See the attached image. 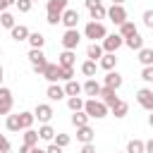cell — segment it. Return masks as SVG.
Instances as JSON below:
<instances>
[{
    "label": "cell",
    "instance_id": "d4e9b609",
    "mask_svg": "<svg viewBox=\"0 0 153 153\" xmlns=\"http://www.w3.org/2000/svg\"><path fill=\"white\" fill-rule=\"evenodd\" d=\"M96 69H98V62H96V60H86V62L81 65V74L88 76V79L96 76Z\"/></svg>",
    "mask_w": 153,
    "mask_h": 153
},
{
    "label": "cell",
    "instance_id": "9c48e42d",
    "mask_svg": "<svg viewBox=\"0 0 153 153\" xmlns=\"http://www.w3.org/2000/svg\"><path fill=\"white\" fill-rule=\"evenodd\" d=\"M12 112V91L7 86H0V115Z\"/></svg>",
    "mask_w": 153,
    "mask_h": 153
},
{
    "label": "cell",
    "instance_id": "277c9868",
    "mask_svg": "<svg viewBox=\"0 0 153 153\" xmlns=\"http://www.w3.org/2000/svg\"><path fill=\"white\" fill-rule=\"evenodd\" d=\"M100 45H103V53H117V50L124 45V38H122L120 33H108V36L100 41Z\"/></svg>",
    "mask_w": 153,
    "mask_h": 153
},
{
    "label": "cell",
    "instance_id": "7dc6e473",
    "mask_svg": "<svg viewBox=\"0 0 153 153\" xmlns=\"http://www.w3.org/2000/svg\"><path fill=\"white\" fill-rule=\"evenodd\" d=\"M81 153H96V148H93V143H84V148H81Z\"/></svg>",
    "mask_w": 153,
    "mask_h": 153
},
{
    "label": "cell",
    "instance_id": "9a60e30c",
    "mask_svg": "<svg viewBox=\"0 0 153 153\" xmlns=\"http://www.w3.org/2000/svg\"><path fill=\"white\" fill-rule=\"evenodd\" d=\"M41 76H43V79H48L50 84H55V81L60 79V65H55V62H48Z\"/></svg>",
    "mask_w": 153,
    "mask_h": 153
},
{
    "label": "cell",
    "instance_id": "4dcf8cb0",
    "mask_svg": "<svg viewBox=\"0 0 153 153\" xmlns=\"http://www.w3.org/2000/svg\"><path fill=\"white\" fill-rule=\"evenodd\" d=\"M88 120H91V117H88L84 110H76V112L72 115V124H74V127H84V124H88Z\"/></svg>",
    "mask_w": 153,
    "mask_h": 153
},
{
    "label": "cell",
    "instance_id": "7bdbcfd3",
    "mask_svg": "<svg viewBox=\"0 0 153 153\" xmlns=\"http://www.w3.org/2000/svg\"><path fill=\"white\" fill-rule=\"evenodd\" d=\"M143 24H146L148 29H153V10H146V12H143Z\"/></svg>",
    "mask_w": 153,
    "mask_h": 153
},
{
    "label": "cell",
    "instance_id": "db71d44e",
    "mask_svg": "<svg viewBox=\"0 0 153 153\" xmlns=\"http://www.w3.org/2000/svg\"><path fill=\"white\" fill-rule=\"evenodd\" d=\"M2 74H5V69H2V65H0V86H2Z\"/></svg>",
    "mask_w": 153,
    "mask_h": 153
},
{
    "label": "cell",
    "instance_id": "7c38bea8",
    "mask_svg": "<svg viewBox=\"0 0 153 153\" xmlns=\"http://www.w3.org/2000/svg\"><path fill=\"white\" fill-rule=\"evenodd\" d=\"M62 24H65V29H76V24H79V12L76 10H65L62 12V19H60Z\"/></svg>",
    "mask_w": 153,
    "mask_h": 153
},
{
    "label": "cell",
    "instance_id": "f907efd6",
    "mask_svg": "<svg viewBox=\"0 0 153 153\" xmlns=\"http://www.w3.org/2000/svg\"><path fill=\"white\" fill-rule=\"evenodd\" d=\"M100 0H86V7H93V5H98Z\"/></svg>",
    "mask_w": 153,
    "mask_h": 153
},
{
    "label": "cell",
    "instance_id": "6f0895ef",
    "mask_svg": "<svg viewBox=\"0 0 153 153\" xmlns=\"http://www.w3.org/2000/svg\"><path fill=\"white\" fill-rule=\"evenodd\" d=\"M7 153H12V151H7Z\"/></svg>",
    "mask_w": 153,
    "mask_h": 153
},
{
    "label": "cell",
    "instance_id": "ab89813d",
    "mask_svg": "<svg viewBox=\"0 0 153 153\" xmlns=\"http://www.w3.org/2000/svg\"><path fill=\"white\" fill-rule=\"evenodd\" d=\"M14 5H17V10H19V12H31V7H33V0H17Z\"/></svg>",
    "mask_w": 153,
    "mask_h": 153
},
{
    "label": "cell",
    "instance_id": "c3c4849f",
    "mask_svg": "<svg viewBox=\"0 0 153 153\" xmlns=\"http://www.w3.org/2000/svg\"><path fill=\"white\" fill-rule=\"evenodd\" d=\"M31 148H33V146H26V143H22V146H19V153H31Z\"/></svg>",
    "mask_w": 153,
    "mask_h": 153
},
{
    "label": "cell",
    "instance_id": "ac0fdd59",
    "mask_svg": "<svg viewBox=\"0 0 153 153\" xmlns=\"http://www.w3.org/2000/svg\"><path fill=\"white\" fill-rule=\"evenodd\" d=\"M45 96H48L50 100H62V98H65V86L48 84V88H45Z\"/></svg>",
    "mask_w": 153,
    "mask_h": 153
},
{
    "label": "cell",
    "instance_id": "8992f818",
    "mask_svg": "<svg viewBox=\"0 0 153 153\" xmlns=\"http://www.w3.org/2000/svg\"><path fill=\"white\" fill-rule=\"evenodd\" d=\"M108 19L112 22V24H122V22H127V10H124V5H112V7H108Z\"/></svg>",
    "mask_w": 153,
    "mask_h": 153
},
{
    "label": "cell",
    "instance_id": "ffe728a7",
    "mask_svg": "<svg viewBox=\"0 0 153 153\" xmlns=\"http://www.w3.org/2000/svg\"><path fill=\"white\" fill-rule=\"evenodd\" d=\"M124 45H127L129 50H141V48H143V38H141V33L136 31V33H131L129 38H124Z\"/></svg>",
    "mask_w": 153,
    "mask_h": 153
},
{
    "label": "cell",
    "instance_id": "603a6c76",
    "mask_svg": "<svg viewBox=\"0 0 153 153\" xmlns=\"http://www.w3.org/2000/svg\"><path fill=\"white\" fill-rule=\"evenodd\" d=\"M67 2H69V0H48V2H45V12H57V14H62V12L67 10Z\"/></svg>",
    "mask_w": 153,
    "mask_h": 153
},
{
    "label": "cell",
    "instance_id": "bcb514c9",
    "mask_svg": "<svg viewBox=\"0 0 153 153\" xmlns=\"http://www.w3.org/2000/svg\"><path fill=\"white\" fill-rule=\"evenodd\" d=\"M14 2H17V0H0V12H5V10H7V7H12Z\"/></svg>",
    "mask_w": 153,
    "mask_h": 153
},
{
    "label": "cell",
    "instance_id": "ba28073f",
    "mask_svg": "<svg viewBox=\"0 0 153 153\" xmlns=\"http://www.w3.org/2000/svg\"><path fill=\"white\" fill-rule=\"evenodd\" d=\"M136 103L143 108V110H153V91L151 88H139L136 91Z\"/></svg>",
    "mask_w": 153,
    "mask_h": 153
},
{
    "label": "cell",
    "instance_id": "7a4b0ae2",
    "mask_svg": "<svg viewBox=\"0 0 153 153\" xmlns=\"http://www.w3.org/2000/svg\"><path fill=\"white\" fill-rule=\"evenodd\" d=\"M26 57H29V62H31L33 72H36V74H43V69H45V65H48V60H45V53H43V48H31Z\"/></svg>",
    "mask_w": 153,
    "mask_h": 153
},
{
    "label": "cell",
    "instance_id": "52a82bcc",
    "mask_svg": "<svg viewBox=\"0 0 153 153\" xmlns=\"http://www.w3.org/2000/svg\"><path fill=\"white\" fill-rule=\"evenodd\" d=\"M53 115H55V112H53V108H50L48 103H38L36 110H33V117H36L38 122H43V124H48V122L53 120Z\"/></svg>",
    "mask_w": 153,
    "mask_h": 153
},
{
    "label": "cell",
    "instance_id": "f6af8a7d",
    "mask_svg": "<svg viewBox=\"0 0 153 153\" xmlns=\"http://www.w3.org/2000/svg\"><path fill=\"white\" fill-rule=\"evenodd\" d=\"M45 153H62V146H57L55 141H50V146L45 148Z\"/></svg>",
    "mask_w": 153,
    "mask_h": 153
},
{
    "label": "cell",
    "instance_id": "d6986e66",
    "mask_svg": "<svg viewBox=\"0 0 153 153\" xmlns=\"http://www.w3.org/2000/svg\"><path fill=\"white\" fill-rule=\"evenodd\" d=\"M88 14H91V19H93V22H100V19H105V17H108V10H105V5H103V2H98V5L88 7Z\"/></svg>",
    "mask_w": 153,
    "mask_h": 153
},
{
    "label": "cell",
    "instance_id": "f5cc1de1",
    "mask_svg": "<svg viewBox=\"0 0 153 153\" xmlns=\"http://www.w3.org/2000/svg\"><path fill=\"white\" fill-rule=\"evenodd\" d=\"M148 124L153 127V110H151V115H148Z\"/></svg>",
    "mask_w": 153,
    "mask_h": 153
},
{
    "label": "cell",
    "instance_id": "7402d4cb",
    "mask_svg": "<svg viewBox=\"0 0 153 153\" xmlns=\"http://www.w3.org/2000/svg\"><path fill=\"white\" fill-rule=\"evenodd\" d=\"M81 91H84L86 96H91V98H98V93H100V84H98L96 79H88V81L81 86Z\"/></svg>",
    "mask_w": 153,
    "mask_h": 153
},
{
    "label": "cell",
    "instance_id": "680465c9",
    "mask_svg": "<svg viewBox=\"0 0 153 153\" xmlns=\"http://www.w3.org/2000/svg\"><path fill=\"white\" fill-rule=\"evenodd\" d=\"M33 2H36V0H33Z\"/></svg>",
    "mask_w": 153,
    "mask_h": 153
},
{
    "label": "cell",
    "instance_id": "836d02e7",
    "mask_svg": "<svg viewBox=\"0 0 153 153\" xmlns=\"http://www.w3.org/2000/svg\"><path fill=\"white\" fill-rule=\"evenodd\" d=\"M26 41H29V45H31V48H43V43H45V36L36 31V33H29V38H26Z\"/></svg>",
    "mask_w": 153,
    "mask_h": 153
},
{
    "label": "cell",
    "instance_id": "d590c367",
    "mask_svg": "<svg viewBox=\"0 0 153 153\" xmlns=\"http://www.w3.org/2000/svg\"><path fill=\"white\" fill-rule=\"evenodd\" d=\"M5 127H7L10 131H19V129H22V124H19V115H7Z\"/></svg>",
    "mask_w": 153,
    "mask_h": 153
},
{
    "label": "cell",
    "instance_id": "5bb4252c",
    "mask_svg": "<svg viewBox=\"0 0 153 153\" xmlns=\"http://www.w3.org/2000/svg\"><path fill=\"white\" fill-rule=\"evenodd\" d=\"M98 67L105 69V72L115 69V67H117V55H115V53H103V57L98 60Z\"/></svg>",
    "mask_w": 153,
    "mask_h": 153
},
{
    "label": "cell",
    "instance_id": "816d5d0a",
    "mask_svg": "<svg viewBox=\"0 0 153 153\" xmlns=\"http://www.w3.org/2000/svg\"><path fill=\"white\" fill-rule=\"evenodd\" d=\"M31 153H45V148H38V146H33V148H31Z\"/></svg>",
    "mask_w": 153,
    "mask_h": 153
},
{
    "label": "cell",
    "instance_id": "f35d334b",
    "mask_svg": "<svg viewBox=\"0 0 153 153\" xmlns=\"http://www.w3.org/2000/svg\"><path fill=\"white\" fill-rule=\"evenodd\" d=\"M60 79H62V81L74 79V67H60Z\"/></svg>",
    "mask_w": 153,
    "mask_h": 153
},
{
    "label": "cell",
    "instance_id": "4316f807",
    "mask_svg": "<svg viewBox=\"0 0 153 153\" xmlns=\"http://www.w3.org/2000/svg\"><path fill=\"white\" fill-rule=\"evenodd\" d=\"M131 33H136V24H134V22H129V19H127V22H122V24H120V36H122V38H129Z\"/></svg>",
    "mask_w": 153,
    "mask_h": 153
},
{
    "label": "cell",
    "instance_id": "ee69618b",
    "mask_svg": "<svg viewBox=\"0 0 153 153\" xmlns=\"http://www.w3.org/2000/svg\"><path fill=\"white\" fill-rule=\"evenodd\" d=\"M7 151H10V141L5 134H0V153H7Z\"/></svg>",
    "mask_w": 153,
    "mask_h": 153
},
{
    "label": "cell",
    "instance_id": "44dd1931",
    "mask_svg": "<svg viewBox=\"0 0 153 153\" xmlns=\"http://www.w3.org/2000/svg\"><path fill=\"white\" fill-rule=\"evenodd\" d=\"M86 57H88V60H96V62H98V60L103 57V45H100L98 41H93V43H91V45L86 48Z\"/></svg>",
    "mask_w": 153,
    "mask_h": 153
},
{
    "label": "cell",
    "instance_id": "e575fe53",
    "mask_svg": "<svg viewBox=\"0 0 153 153\" xmlns=\"http://www.w3.org/2000/svg\"><path fill=\"white\" fill-rule=\"evenodd\" d=\"M33 122H36L33 112H19V124H22V129H31Z\"/></svg>",
    "mask_w": 153,
    "mask_h": 153
},
{
    "label": "cell",
    "instance_id": "f546056e",
    "mask_svg": "<svg viewBox=\"0 0 153 153\" xmlns=\"http://www.w3.org/2000/svg\"><path fill=\"white\" fill-rule=\"evenodd\" d=\"M67 108H69L72 112L84 110V98H81V96H69V98H67Z\"/></svg>",
    "mask_w": 153,
    "mask_h": 153
},
{
    "label": "cell",
    "instance_id": "6da1fadb",
    "mask_svg": "<svg viewBox=\"0 0 153 153\" xmlns=\"http://www.w3.org/2000/svg\"><path fill=\"white\" fill-rule=\"evenodd\" d=\"M84 112H86L91 120H103V117H108L110 108H108L103 100H98V98H88V100H84Z\"/></svg>",
    "mask_w": 153,
    "mask_h": 153
},
{
    "label": "cell",
    "instance_id": "9f6ffc18",
    "mask_svg": "<svg viewBox=\"0 0 153 153\" xmlns=\"http://www.w3.org/2000/svg\"><path fill=\"white\" fill-rule=\"evenodd\" d=\"M0 57H2V50H0Z\"/></svg>",
    "mask_w": 153,
    "mask_h": 153
},
{
    "label": "cell",
    "instance_id": "83f0119b",
    "mask_svg": "<svg viewBox=\"0 0 153 153\" xmlns=\"http://www.w3.org/2000/svg\"><path fill=\"white\" fill-rule=\"evenodd\" d=\"M79 93H81V84L74 81V79H69V81L65 84V96L69 98V96H79Z\"/></svg>",
    "mask_w": 153,
    "mask_h": 153
},
{
    "label": "cell",
    "instance_id": "e0dca14e",
    "mask_svg": "<svg viewBox=\"0 0 153 153\" xmlns=\"http://www.w3.org/2000/svg\"><path fill=\"white\" fill-rule=\"evenodd\" d=\"M74 62H76L74 50H62V53L57 55V65H60V67H74Z\"/></svg>",
    "mask_w": 153,
    "mask_h": 153
},
{
    "label": "cell",
    "instance_id": "60d3db41",
    "mask_svg": "<svg viewBox=\"0 0 153 153\" xmlns=\"http://www.w3.org/2000/svg\"><path fill=\"white\" fill-rule=\"evenodd\" d=\"M141 79H143L146 84H153V65H151V67H143V69H141Z\"/></svg>",
    "mask_w": 153,
    "mask_h": 153
},
{
    "label": "cell",
    "instance_id": "484cf974",
    "mask_svg": "<svg viewBox=\"0 0 153 153\" xmlns=\"http://www.w3.org/2000/svg\"><path fill=\"white\" fill-rule=\"evenodd\" d=\"M139 62L143 67H151L153 65V48H141L139 50Z\"/></svg>",
    "mask_w": 153,
    "mask_h": 153
},
{
    "label": "cell",
    "instance_id": "30bf717a",
    "mask_svg": "<svg viewBox=\"0 0 153 153\" xmlns=\"http://www.w3.org/2000/svg\"><path fill=\"white\" fill-rule=\"evenodd\" d=\"M103 86H108V88H115V91H117V88L122 86V74H120L117 69H110V72L103 76Z\"/></svg>",
    "mask_w": 153,
    "mask_h": 153
},
{
    "label": "cell",
    "instance_id": "5b68a950",
    "mask_svg": "<svg viewBox=\"0 0 153 153\" xmlns=\"http://www.w3.org/2000/svg\"><path fill=\"white\" fill-rule=\"evenodd\" d=\"M62 48L65 50H74L76 45H79V41H81V33L76 31V29H65V33H62Z\"/></svg>",
    "mask_w": 153,
    "mask_h": 153
},
{
    "label": "cell",
    "instance_id": "8d00e7d4",
    "mask_svg": "<svg viewBox=\"0 0 153 153\" xmlns=\"http://www.w3.org/2000/svg\"><path fill=\"white\" fill-rule=\"evenodd\" d=\"M0 26H5V29H12L14 26V17L5 10V12H0Z\"/></svg>",
    "mask_w": 153,
    "mask_h": 153
},
{
    "label": "cell",
    "instance_id": "74e56055",
    "mask_svg": "<svg viewBox=\"0 0 153 153\" xmlns=\"http://www.w3.org/2000/svg\"><path fill=\"white\" fill-rule=\"evenodd\" d=\"M60 19H62V14H57V12H45V22H48L50 26H57Z\"/></svg>",
    "mask_w": 153,
    "mask_h": 153
},
{
    "label": "cell",
    "instance_id": "cb8c5ba5",
    "mask_svg": "<svg viewBox=\"0 0 153 153\" xmlns=\"http://www.w3.org/2000/svg\"><path fill=\"white\" fill-rule=\"evenodd\" d=\"M110 112H112V115H115L117 120H122V117H124V115L129 112V103H124V100H117V103H115V105L110 108Z\"/></svg>",
    "mask_w": 153,
    "mask_h": 153
},
{
    "label": "cell",
    "instance_id": "11a10c76",
    "mask_svg": "<svg viewBox=\"0 0 153 153\" xmlns=\"http://www.w3.org/2000/svg\"><path fill=\"white\" fill-rule=\"evenodd\" d=\"M122 2H124V0H112V5H122Z\"/></svg>",
    "mask_w": 153,
    "mask_h": 153
},
{
    "label": "cell",
    "instance_id": "f1b7e54d",
    "mask_svg": "<svg viewBox=\"0 0 153 153\" xmlns=\"http://www.w3.org/2000/svg\"><path fill=\"white\" fill-rule=\"evenodd\" d=\"M22 139H24V143L26 146H38V131H33V129H24V134H22Z\"/></svg>",
    "mask_w": 153,
    "mask_h": 153
},
{
    "label": "cell",
    "instance_id": "8fae6325",
    "mask_svg": "<svg viewBox=\"0 0 153 153\" xmlns=\"http://www.w3.org/2000/svg\"><path fill=\"white\" fill-rule=\"evenodd\" d=\"M98 100H103L108 108H112L120 98H117V91L115 88H108V86H100V93H98Z\"/></svg>",
    "mask_w": 153,
    "mask_h": 153
},
{
    "label": "cell",
    "instance_id": "4fadbf2b",
    "mask_svg": "<svg viewBox=\"0 0 153 153\" xmlns=\"http://www.w3.org/2000/svg\"><path fill=\"white\" fill-rule=\"evenodd\" d=\"M10 33H12V41H17V43H22V41H26L29 38V26H24V24H14L12 29H10Z\"/></svg>",
    "mask_w": 153,
    "mask_h": 153
},
{
    "label": "cell",
    "instance_id": "d6a6232c",
    "mask_svg": "<svg viewBox=\"0 0 153 153\" xmlns=\"http://www.w3.org/2000/svg\"><path fill=\"white\" fill-rule=\"evenodd\" d=\"M127 153H146V143L139 141V139H131L127 143Z\"/></svg>",
    "mask_w": 153,
    "mask_h": 153
},
{
    "label": "cell",
    "instance_id": "b9f144b4",
    "mask_svg": "<svg viewBox=\"0 0 153 153\" xmlns=\"http://www.w3.org/2000/svg\"><path fill=\"white\" fill-rule=\"evenodd\" d=\"M53 141H55L57 146H62V148H65V146H69V134H55V139H53Z\"/></svg>",
    "mask_w": 153,
    "mask_h": 153
},
{
    "label": "cell",
    "instance_id": "3957f363",
    "mask_svg": "<svg viewBox=\"0 0 153 153\" xmlns=\"http://www.w3.org/2000/svg\"><path fill=\"white\" fill-rule=\"evenodd\" d=\"M84 36L91 38V41H103V38L108 36V31H105L103 22H88V24L84 26Z\"/></svg>",
    "mask_w": 153,
    "mask_h": 153
},
{
    "label": "cell",
    "instance_id": "2e32d148",
    "mask_svg": "<svg viewBox=\"0 0 153 153\" xmlns=\"http://www.w3.org/2000/svg\"><path fill=\"white\" fill-rule=\"evenodd\" d=\"M76 139H79L81 143H93V139H96V131H93L88 124H84V127H76Z\"/></svg>",
    "mask_w": 153,
    "mask_h": 153
},
{
    "label": "cell",
    "instance_id": "681fc988",
    "mask_svg": "<svg viewBox=\"0 0 153 153\" xmlns=\"http://www.w3.org/2000/svg\"><path fill=\"white\" fill-rule=\"evenodd\" d=\"M146 153H153V139L146 141Z\"/></svg>",
    "mask_w": 153,
    "mask_h": 153
},
{
    "label": "cell",
    "instance_id": "1f68e13d",
    "mask_svg": "<svg viewBox=\"0 0 153 153\" xmlns=\"http://www.w3.org/2000/svg\"><path fill=\"white\" fill-rule=\"evenodd\" d=\"M38 139H41V141H53V139H55V129H53L50 124H43V127L38 129Z\"/></svg>",
    "mask_w": 153,
    "mask_h": 153
}]
</instances>
